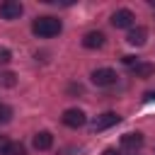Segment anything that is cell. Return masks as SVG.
<instances>
[{"label":"cell","mask_w":155,"mask_h":155,"mask_svg":"<svg viewBox=\"0 0 155 155\" xmlns=\"http://www.w3.org/2000/svg\"><path fill=\"white\" fill-rule=\"evenodd\" d=\"M92 82L97 85V87H111V85H116V80H119V75H116V70H111V68H97V70H92Z\"/></svg>","instance_id":"2"},{"label":"cell","mask_w":155,"mask_h":155,"mask_svg":"<svg viewBox=\"0 0 155 155\" xmlns=\"http://www.w3.org/2000/svg\"><path fill=\"white\" fill-rule=\"evenodd\" d=\"M53 145V136L48 133V131H39L36 136H34V148L36 150H48Z\"/></svg>","instance_id":"11"},{"label":"cell","mask_w":155,"mask_h":155,"mask_svg":"<svg viewBox=\"0 0 155 155\" xmlns=\"http://www.w3.org/2000/svg\"><path fill=\"white\" fill-rule=\"evenodd\" d=\"M7 145H10V140H7L5 136H0V155H2L5 150H7Z\"/></svg>","instance_id":"17"},{"label":"cell","mask_w":155,"mask_h":155,"mask_svg":"<svg viewBox=\"0 0 155 155\" xmlns=\"http://www.w3.org/2000/svg\"><path fill=\"white\" fill-rule=\"evenodd\" d=\"M24 153H27V150H24V145H22V143H10V145H7V150H5L2 155H24Z\"/></svg>","instance_id":"13"},{"label":"cell","mask_w":155,"mask_h":155,"mask_svg":"<svg viewBox=\"0 0 155 155\" xmlns=\"http://www.w3.org/2000/svg\"><path fill=\"white\" fill-rule=\"evenodd\" d=\"M22 12H24V7H22V2H17V0H5V2H0V17H2V19H19Z\"/></svg>","instance_id":"5"},{"label":"cell","mask_w":155,"mask_h":155,"mask_svg":"<svg viewBox=\"0 0 155 155\" xmlns=\"http://www.w3.org/2000/svg\"><path fill=\"white\" fill-rule=\"evenodd\" d=\"M143 97H145V102H153V99H155V90H150V92H145Z\"/></svg>","instance_id":"18"},{"label":"cell","mask_w":155,"mask_h":155,"mask_svg":"<svg viewBox=\"0 0 155 155\" xmlns=\"http://www.w3.org/2000/svg\"><path fill=\"white\" fill-rule=\"evenodd\" d=\"M104 34L102 31H87L85 36H82V46L85 48H102L104 46Z\"/></svg>","instance_id":"8"},{"label":"cell","mask_w":155,"mask_h":155,"mask_svg":"<svg viewBox=\"0 0 155 155\" xmlns=\"http://www.w3.org/2000/svg\"><path fill=\"white\" fill-rule=\"evenodd\" d=\"M121 121V116L116 114V111H104V114H99L97 119H94V124H92V128L94 131H107V128H111V126H116Z\"/></svg>","instance_id":"6"},{"label":"cell","mask_w":155,"mask_h":155,"mask_svg":"<svg viewBox=\"0 0 155 155\" xmlns=\"http://www.w3.org/2000/svg\"><path fill=\"white\" fill-rule=\"evenodd\" d=\"M61 29H63L61 19H58V17H51V15H46V17H36V19H34V24H31V31H34L39 39L58 36V34H61Z\"/></svg>","instance_id":"1"},{"label":"cell","mask_w":155,"mask_h":155,"mask_svg":"<svg viewBox=\"0 0 155 155\" xmlns=\"http://www.w3.org/2000/svg\"><path fill=\"white\" fill-rule=\"evenodd\" d=\"M121 145L126 148V150H138L140 145H143V133H124L121 136Z\"/></svg>","instance_id":"9"},{"label":"cell","mask_w":155,"mask_h":155,"mask_svg":"<svg viewBox=\"0 0 155 155\" xmlns=\"http://www.w3.org/2000/svg\"><path fill=\"white\" fill-rule=\"evenodd\" d=\"M10 61H12V53H10V48L0 46V65H7Z\"/></svg>","instance_id":"15"},{"label":"cell","mask_w":155,"mask_h":155,"mask_svg":"<svg viewBox=\"0 0 155 155\" xmlns=\"http://www.w3.org/2000/svg\"><path fill=\"white\" fill-rule=\"evenodd\" d=\"M102 155H121V153H119V150H114V148H107Z\"/></svg>","instance_id":"19"},{"label":"cell","mask_w":155,"mask_h":155,"mask_svg":"<svg viewBox=\"0 0 155 155\" xmlns=\"http://www.w3.org/2000/svg\"><path fill=\"white\" fill-rule=\"evenodd\" d=\"M145 39H148V29H145V27H131L128 34H126V41H128L131 46H143Z\"/></svg>","instance_id":"7"},{"label":"cell","mask_w":155,"mask_h":155,"mask_svg":"<svg viewBox=\"0 0 155 155\" xmlns=\"http://www.w3.org/2000/svg\"><path fill=\"white\" fill-rule=\"evenodd\" d=\"M131 73H133L136 78H150V75L155 73V63H145V61H138V63L131 68Z\"/></svg>","instance_id":"10"},{"label":"cell","mask_w":155,"mask_h":155,"mask_svg":"<svg viewBox=\"0 0 155 155\" xmlns=\"http://www.w3.org/2000/svg\"><path fill=\"white\" fill-rule=\"evenodd\" d=\"M133 19H136V15H133L128 7H121V10H116V12L111 15V24H114L116 29H131V27H133Z\"/></svg>","instance_id":"4"},{"label":"cell","mask_w":155,"mask_h":155,"mask_svg":"<svg viewBox=\"0 0 155 155\" xmlns=\"http://www.w3.org/2000/svg\"><path fill=\"white\" fill-rule=\"evenodd\" d=\"M15 85H17V75L10 70H2L0 73V87H15Z\"/></svg>","instance_id":"12"},{"label":"cell","mask_w":155,"mask_h":155,"mask_svg":"<svg viewBox=\"0 0 155 155\" xmlns=\"http://www.w3.org/2000/svg\"><path fill=\"white\" fill-rule=\"evenodd\" d=\"M124 63H126L128 68H133V65L138 63V56H124Z\"/></svg>","instance_id":"16"},{"label":"cell","mask_w":155,"mask_h":155,"mask_svg":"<svg viewBox=\"0 0 155 155\" xmlns=\"http://www.w3.org/2000/svg\"><path fill=\"white\" fill-rule=\"evenodd\" d=\"M61 121H63L68 128H80V126H85V124H87V116H85V111H82V109L73 107V109H65V111H63Z\"/></svg>","instance_id":"3"},{"label":"cell","mask_w":155,"mask_h":155,"mask_svg":"<svg viewBox=\"0 0 155 155\" xmlns=\"http://www.w3.org/2000/svg\"><path fill=\"white\" fill-rule=\"evenodd\" d=\"M12 119V109L7 104H0V124H7Z\"/></svg>","instance_id":"14"}]
</instances>
